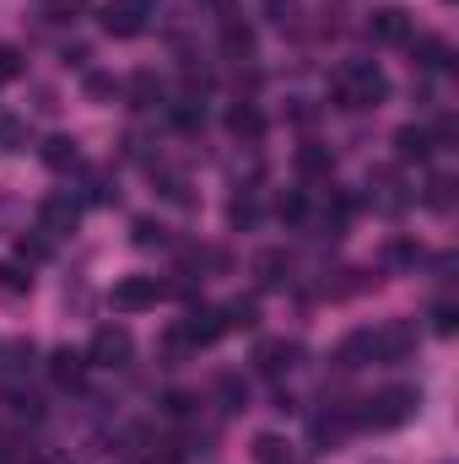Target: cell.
Returning <instances> with one entry per match:
<instances>
[{"instance_id": "6da1fadb", "label": "cell", "mask_w": 459, "mask_h": 464, "mask_svg": "<svg viewBox=\"0 0 459 464\" xmlns=\"http://www.w3.org/2000/svg\"><path fill=\"white\" fill-rule=\"evenodd\" d=\"M330 98L346 114H367V109H378L389 98V76L373 60H346L341 71H336V82H330Z\"/></svg>"}, {"instance_id": "d6a6232c", "label": "cell", "mask_w": 459, "mask_h": 464, "mask_svg": "<svg viewBox=\"0 0 459 464\" xmlns=\"http://www.w3.org/2000/svg\"><path fill=\"white\" fill-rule=\"evenodd\" d=\"M162 237H168L162 222H151V217H141V222H135V243H141V248H151V243H162Z\"/></svg>"}, {"instance_id": "484cf974", "label": "cell", "mask_w": 459, "mask_h": 464, "mask_svg": "<svg viewBox=\"0 0 459 464\" xmlns=\"http://www.w3.org/2000/svg\"><path fill=\"white\" fill-rule=\"evenodd\" d=\"M87 98H93V103H114L119 82H114V76H103V71H93V76H87Z\"/></svg>"}, {"instance_id": "4316f807", "label": "cell", "mask_w": 459, "mask_h": 464, "mask_svg": "<svg viewBox=\"0 0 459 464\" xmlns=\"http://www.w3.org/2000/svg\"><path fill=\"white\" fill-rule=\"evenodd\" d=\"M427 319H433V330H438V335H454V330H459V308L449 303V297H444V303H433V314H427Z\"/></svg>"}, {"instance_id": "3957f363", "label": "cell", "mask_w": 459, "mask_h": 464, "mask_svg": "<svg viewBox=\"0 0 459 464\" xmlns=\"http://www.w3.org/2000/svg\"><path fill=\"white\" fill-rule=\"evenodd\" d=\"M130 356H135V341H130V330L124 324H98L93 330V341H87V367H130Z\"/></svg>"}, {"instance_id": "7a4b0ae2", "label": "cell", "mask_w": 459, "mask_h": 464, "mask_svg": "<svg viewBox=\"0 0 459 464\" xmlns=\"http://www.w3.org/2000/svg\"><path fill=\"white\" fill-rule=\"evenodd\" d=\"M416 411H422V389H411V383H395V389H378L373 400H362V411H356V427H367V432H395V427L416 421Z\"/></svg>"}, {"instance_id": "d4e9b609", "label": "cell", "mask_w": 459, "mask_h": 464, "mask_svg": "<svg viewBox=\"0 0 459 464\" xmlns=\"http://www.w3.org/2000/svg\"><path fill=\"white\" fill-rule=\"evenodd\" d=\"M422 200H427V206H433V211H444V217H449V206H454V179H433V184H427V195H422Z\"/></svg>"}, {"instance_id": "4dcf8cb0", "label": "cell", "mask_w": 459, "mask_h": 464, "mask_svg": "<svg viewBox=\"0 0 459 464\" xmlns=\"http://www.w3.org/2000/svg\"><path fill=\"white\" fill-rule=\"evenodd\" d=\"M16 76H22V54H16L11 44H0V87H5V82H16Z\"/></svg>"}, {"instance_id": "5b68a950", "label": "cell", "mask_w": 459, "mask_h": 464, "mask_svg": "<svg viewBox=\"0 0 459 464\" xmlns=\"http://www.w3.org/2000/svg\"><path fill=\"white\" fill-rule=\"evenodd\" d=\"M82 227V200L76 195H44L38 200V232L54 243V237H71Z\"/></svg>"}, {"instance_id": "8fae6325", "label": "cell", "mask_w": 459, "mask_h": 464, "mask_svg": "<svg viewBox=\"0 0 459 464\" xmlns=\"http://www.w3.org/2000/svg\"><path fill=\"white\" fill-rule=\"evenodd\" d=\"M433 151H438V146H433V130H427V124H400V130H395V157H400V162H427Z\"/></svg>"}, {"instance_id": "cb8c5ba5", "label": "cell", "mask_w": 459, "mask_h": 464, "mask_svg": "<svg viewBox=\"0 0 459 464\" xmlns=\"http://www.w3.org/2000/svg\"><path fill=\"white\" fill-rule=\"evenodd\" d=\"M298 168H303L308 179H319V173H330V168H336V157H330L325 146H303V151H298Z\"/></svg>"}, {"instance_id": "44dd1931", "label": "cell", "mask_w": 459, "mask_h": 464, "mask_svg": "<svg viewBox=\"0 0 459 464\" xmlns=\"http://www.w3.org/2000/svg\"><path fill=\"white\" fill-rule=\"evenodd\" d=\"M222 324L228 330H254L259 324V303L254 297H232L228 308H222Z\"/></svg>"}, {"instance_id": "ffe728a7", "label": "cell", "mask_w": 459, "mask_h": 464, "mask_svg": "<svg viewBox=\"0 0 459 464\" xmlns=\"http://www.w3.org/2000/svg\"><path fill=\"white\" fill-rule=\"evenodd\" d=\"M254 464H292V443L276 438V432H259L254 438Z\"/></svg>"}, {"instance_id": "4fadbf2b", "label": "cell", "mask_w": 459, "mask_h": 464, "mask_svg": "<svg viewBox=\"0 0 459 464\" xmlns=\"http://www.w3.org/2000/svg\"><path fill=\"white\" fill-rule=\"evenodd\" d=\"M119 92L130 98V109H157V103H162V76H157V71H135Z\"/></svg>"}, {"instance_id": "ba28073f", "label": "cell", "mask_w": 459, "mask_h": 464, "mask_svg": "<svg viewBox=\"0 0 459 464\" xmlns=\"http://www.w3.org/2000/svg\"><path fill=\"white\" fill-rule=\"evenodd\" d=\"M98 22L109 38H135V33H146V0H103Z\"/></svg>"}, {"instance_id": "277c9868", "label": "cell", "mask_w": 459, "mask_h": 464, "mask_svg": "<svg viewBox=\"0 0 459 464\" xmlns=\"http://www.w3.org/2000/svg\"><path fill=\"white\" fill-rule=\"evenodd\" d=\"M416 341H422V330L411 319H389V324L373 330V362L378 367H395V362H405L416 351Z\"/></svg>"}, {"instance_id": "d6986e66", "label": "cell", "mask_w": 459, "mask_h": 464, "mask_svg": "<svg viewBox=\"0 0 459 464\" xmlns=\"http://www.w3.org/2000/svg\"><path fill=\"white\" fill-rule=\"evenodd\" d=\"M336 362H341L346 372H351V367H367V362H373V330H356V335H346L341 351H336Z\"/></svg>"}, {"instance_id": "836d02e7", "label": "cell", "mask_w": 459, "mask_h": 464, "mask_svg": "<svg viewBox=\"0 0 459 464\" xmlns=\"http://www.w3.org/2000/svg\"><path fill=\"white\" fill-rule=\"evenodd\" d=\"M276 211H281L287 222H298V217L308 211V200H303V195H281V206H276Z\"/></svg>"}, {"instance_id": "f546056e", "label": "cell", "mask_w": 459, "mask_h": 464, "mask_svg": "<svg viewBox=\"0 0 459 464\" xmlns=\"http://www.w3.org/2000/svg\"><path fill=\"white\" fill-rule=\"evenodd\" d=\"M0 286H5V292H33V276H27L22 265L5 259V265H0Z\"/></svg>"}, {"instance_id": "83f0119b", "label": "cell", "mask_w": 459, "mask_h": 464, "mask_svg": "<svg viewBox=\"0 0 459 464\" xmlns=\"http://www.w3.org/2000/svg\"><path fill=\"white\" fill-rule=\"evenodd\" d=\"M265 11H270V22H276V27H298V16H303V5H298V0H265Z\"/></svg>"}, {"instance_id": "30bf717a", "label": "cell", "mask_w": 459, "mask_h": 464, "mask_svg": "<svg viewBox=\"0 0 459 464\" xmlns=\"http://www.w3.org/2000/svg\"><path fill=\"white\" fill-rule=\"evenodd\" d=\"M298 356H303L298 341H259V346H254V367H259L265 378H287V372L298 367Z\"/></svg>"}, {"instance_id": "7c38bea8", "label": "cell", "mask_w": 459, "mask_h": 464, "mask_svg": "<svg viewBox=\"0 0 459 464\" xmlns=\"http://www.w3.org/2000/svg\"><path fill=\"white\" fill-rule=\"evenodd\" d=\"M49 378H54L60 389H76V383L87 378V351H76V346L49 351Z\"/></svg>"}, {"instance_id": "e575fe53", "label": "cell", "mask_w": 459, "mask_h": 464, "mask_svg": "<svg viewBox=\"0 0 459 464\" xmlns=\"http://www.w3.org/2000/svg\"><path fill=\"white\" fill-rule=\"evenodd\" d=\"M11 217H16V206H11V200H5V195H0V232L11 227Z\"/></svg>"}, {"instance_id": "f1b7e54d", "label": "cell", "mask_w": 459, "mask_h": 464, "mask_svg": "<svg viewBox=\"0 0 459 464\" xmlns=\"http://www.w3.org/2000/svg\"><path fill=\"white\" fill-rule=\"evenodd\" d=\"M217 394L228 400V411H243V405H249V383H243V378H232V372L217 383Z\"/></svg>"}, {"instance_id": "8992f818", "label": "cell", "mask_w": 459, "mask_h": 464, "mask_svg": "<svg viewBox=\"0 0 459 464\" xmlns=\"http://www.w3.org/2000/svg\"><path fill=\"white\" fill-rule=\"evenodd\" d=\"M162 303V281L157 276H124L114 281V308L119 314H146V308H157Z\"/></svg>"}, {"instance_id": "5bb4252c", "label": "cell", "mask_w": 459, "mask_h": 464, "mask_svg": "<svg viewBox=\"0 0 459 464\" xmlns=\"http://www.w3.org/2000/svg\"><path fill=\"white\" fill-rule=\"evenodd\" d=\"M411 54H416V65H422V71H449V65H454L449 38H411Z\"/></svg>"}, {"instance_id": "2e32d148", "label": "cell", "mask_w": 459, "mask_h": 464, "mask_svg": "<svg viewBox=\"0 0 459 464\" xmlns=\"http://www.w3.org/2000/svg\"><path fill=\"white\" fill-rule=\"evenodd\" d=\"M38 157H44V168H54V173H65V168H76V162H82V146H76L71 135H49Z\"/></svg>"}, {"instance_id": "603a6c76", "label": "cell", "mask_w": 459, "mask_h": 464, "mask_svg": "<svg viewBox=\"0 0 459 464\" xmlns=\"http://www.w3.org/2000/svg\"><path fill=\"white\" fill-rule=\"evenodd\" d=\"M82 11H87V0H38V16H44V22H60V27L76 22Z\"/></svg>"}, {"instance_id": "ac0fdd59", "label": "cell", "mask_w": 459, "mask_h": 464, "mask_svg": "<svg viewBox=\"0 0 459 464\" xmlns=\"http://www.w3.org/2000/svg\"><path fill=\"white\" fill-rule=\"evenodd\" d=\"M228 130L238 140H259V135H265V114H259L254 103H238V109H228Z\"/></svg>"}, {"instance_id": "1f68e13d", "label": "cell", "mask_w": 459, "mask_h": 464, "mask_svg": "<svg viewBox=\"0 0 459 464\" xmlns=\"http://www.w3.org/2000/svg\"><path fill=\"white\" fill-rule=\"evenodd\" d=\"M228 222H232V227H249V222H254V200H249V195H232Z\"/></svg>"}, {"instance_id": "9a60e30c", "label": "cell", "mask_w": 459, "mask_h": 464, "mask_svg": "<svg viewBox=\"0 0 459 464\" xmlns=\"http://www.w3.org/2000/svg\"><path fill=\"white\" fill-rule=\"evenodd\" d=\"M222 54H228V60H249V54H254V27H249V22L222 16Z\"/></svg>"}, {"instance_id": "52a82bcc", "label": "cell", "mask_w": 459, "mask_h": 464, "mask_svg": "<svg viewBox=\"0 0 459 464\" xmlns=\"http://www.w3.org/2000/svg\"><path fill=\"white\" fill-rule=\"evenodd\" d=\"M367 38H373V44H411V38H416V16L400 11V5H378V11L367 16Z\"/></svg>"}, {"instance_id": "7402d4cb", "label": "cell", "mask_w": 459, "mask_h": 464, "mask_svg": "<svg viewBox=\"0 0 459 464\" xmlns=\"http://www.w3.org/2000/svg\"><path fill=\"white\" fill-rule=\"evenodd\" d=\"M416 259H422V243H411V237H395V243L384 248V265H389V270H411Z\"/></svg>"}, {"instance_id": "e0dca14e", "label": "cell", "mask_w": 459, "mask_h": 464, "mask_svg": "<svg viewBox=\"0 0 459 464\" xmlns=\"http://www.w3.org/2000/svg\"><path fill=\"white\" fill-rule=\"evenodd\" d=\"M254 276H259V286H287V276H292V259L281 254V248H265L259 259H254Z\"/></svg>"}, {"instance_id": "9c48e42d", "label": "cell", "mask_w": 459, "mask_h": 464, "mask_svg": "<svg viewBox=\"0 0 459 464\" xmlns=\"http://www.w3.org/2000/svg\"><path fill=\"white\" fill-rule=\"evenodd\" d=\"M222 330H228V324H222V308H190L173 341H179V346H211Z\"/></svg>"}]
</instances>
